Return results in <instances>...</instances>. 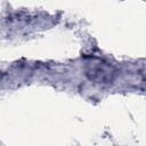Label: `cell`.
<instances>
[{
	"instance_id": "obj_1",
	"label": "cell",
	"mask_w": 146,
	"mask_h": 146,
	"mask_svg": "<svg viewBox=\"0 0 146 146\" xmlns=\"http://www.w3.org/2000/svg\"><path fill=\"white\" fill-rule=\"evenodd\" d=\"M88 74L90 75V78L97 79V80H99V75H100V81H106V80H111L112 72L110 67H106L103 64L102 65L98 64L97 66L90 65V70L88 71Z\"/></svg>"
}]
</instances>
